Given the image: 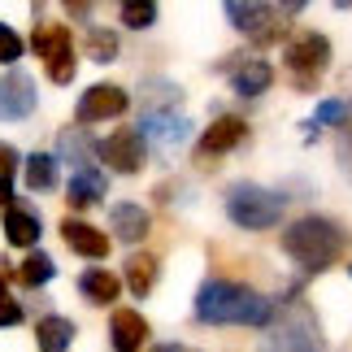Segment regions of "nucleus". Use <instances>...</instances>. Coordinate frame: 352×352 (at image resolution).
I'll use <instances>...</instances> for the list:
<instances>
[{
	"mask_svg": "<svg viewBox=\"0 0 352 352\" xmlns=\"http://www.w3.org/2000/svg\"><path fill=\"white\" fill-rule=\"evenodd\" d=\"M196 318L205 327H270L274 322V305L261 292L243 287V283L209 278L196 292Z\"/></svg>",
	"mask_w": 352,
	"mask_h": 352,
	"instance_id": "1",
	"label": "nucleus"
},
{
	"mask_svg": "<svg viewBox=\"0 0 352 352\" xmlns=\"http://www.w3.org/2000/svg\"><path fill=\"white\" fill-rule=\"evenodd\" d=\"M283 252H287L305 274H322V270H331L348 252V231L340 222L322 218V213H309V218L292 222L287 231H283Z\"/></svg>",
	"mask_w": 352,
	"mask_h": 352,
	"instance_id": "2",
	"label": "nucleus"
},
{
	"mask_svg": "<svg viewBox=\"0 0 352 352\" xmlns=\"http://www.w3.org/2000/svg\"><path fill=\"white\" fill-rule=\"evenodd\" d=\"M226 218L243 231H270L283 222V196L256 183H235L226 187Z\"/></svg>",
	"mask_w": 352,
	"mask_h": 352,
	"instance_id": "3",
	"label": "nucleus"
},
{
	"mask_svg": "<svg viewBox=\"0 0 352 352\" xmlns=\"http://www.w3.org/2000/svg\"><path fill=\"white\" fill-rule=\"evenodd\" d=\"M327 65H331V39L327 35H322V31L292 35V44H287V70L296 78V87H300V91H314L318 78L327 74Z\"/></svg>",
	"mask_w": 352,
	"mask_h": 352,
	"instance_id": "4",
	"label": "nucleus"
},
{
	"mask_svg": "<svg viewBox=\"0 0 352 352\" xmlns=\"http://www.w3.org/2000/svg\"><path fill=\"white\" fill-rule=\"evenodd\" d=\"M261 352H327V344H322V331H318L314 314L296 305L278 327L270 322V335L261 340Z\"/></svg>",
	"mask_w": 352,
	"mask_h": 352,
	"instance_id": "5",
	"label": "nucleus"
},
{
	"mask_svg": "<svg viewBox=\"0 0 352 352\" xmlns=\"http://www.w3.org/2000/svg\"><path fill=\"white\" fill-rule=\"evenodd\" d=\"M31 48H35V57H44V70H48L52 83H70V78H74V39H70V26L39 22L35 35H31Z\"/></svg>",
	"mask_w": 352,
	"mask_h": 352,
	"instance_id": "6",
	"label": "nucleus"
},
{
	"mask_svg": "<svg viewBox=\"0 0 352 352\" xmlns=\"http://www.w3.org/2000/svg\"><path fill=\"white\" fill-rule=\"evenodd\" d=\"M226 13H231L235 31L248 35L252 44H274L287 35V18L270 9V0H226Z\"/></svg>",
	"mask_w": 352,
	"mask_h": 352,
	"instance_id": "7",
	"label": "nucleus"
},
{
	"mask_svg": "<svg viewBox=\"0 0 352 352\" xmlns=\"http://www.w3.org/2000/svg\"><path fill=\"white\" fill-rule=\"evenodd\" d=\"M96 153H100L104 166L118 170V174H140V170H144V161H148V140H144V131L122 126V131L109 135V140H100V144H96Z\"/></svg>",
	"mask_w": 352,
	"mask_h": 352,
	"instance_id": "8",
	"label": "nucleus"
},
{
	"mask_svg": "<svg viewBox=\"0 0 352 352\" xmlns=\"http://www.w3.org/2000/svg\"><path fill=\"white\" fill-rule=\"evenodd\" d=\"M35 104H39L35 78L22 74L18 65H13V70L0 78V122H22V118H31Z\"/></svg>",
	"mask_w": 352,
	"mask_h": 352,
	"instance_id": "9",
	"label": "nucleus"
},
{
	"mask_svg": "<svg viewBox=\"0 0 352 352\" xmlns=\"http://www.w3.org/2000/svg\"><path fill=\"white\" fill-rule=\"evenodd\" d=\"M126 104H131V96H126V87H118V83H96V87H87L83 96H78V122L83 126H91V122H109V118H118V113H126Z\"/></svg>",
	"mask_w": 352,
	"mask_h": 352,
	"instance_id": "10",
	"label": "nucleus"
},
{
	"mask_svg": "<svg viewBox=\"0 0 352 352\" xmlns=\"http://www.w3.org/2000/svg\"><path fill=\"white\" fill-rule=\"evenodd\" d=\"M243 140H248V122L235 118V113H222V118H213L209 126H205V135H200V144H196V157L200 161H213V157L239 148Z\"/></svg>",
	"mask_w": 352,
	"mask_h": 352,
	"instance_id": "11",
	"label": "nucleus"
},
{
	"mask_svg": "<svg viewBox=\"0 0 352 352\" xmlns=\"http://www.w3.org/2000/svg\"><path fill=\"white\" fill-rule=\"evenodd\" d=\"M140 126H144V140H153L157 148H179L187 135H192V122L179 109H161V104H148Z\"/></svg>",
	"mask_w": 352,
	"mask_h": 352,
	"instance_id": "12",
	"label": "nucleus"
},
{
	"mask_svg": "<svg viewBox=\"0 0 352 352\" xmlns=\"http://www.w3.org/2000/svg\"><path fill=\"white\" fill-rule=\"evenodd\" d=\"M61 239L70 243V252H78V256H91V261H104V256H109V235H104V231H96L91 222L65 218V222H61Z\"/></svg>",
	"mask_w": 352,
	"mask_h": 352,
	"instance_id": "13",
	"label": "nucleus"
},
{
	"mask_svg": "<svg viewBox=\"0 0 352 352\" xmlns=\"http://www.w3.org/2000/svg\"><path fill=\"white\" fill-rule=\"evenodd\" d=\"M109 344H113V352H144V344H148L144 314H135V309H118L113 322H109Z\"/></svg>",
	"mask_w": 352,
	"mask_h": 352,
	"instance_id": "14",
	"label": "nucleus"
},
{
	"mask_svg": "<svg viewBox=\"0 0 352 352\" xmlns=\"http://www.w3.org/2000/svg\"><path fill=\"white\" fill-rule=\"evenodd\" d=\"M270 83H274V70H270L265 57L231 61V87L239 91V96H261V91H270Z\"/></svg>",
	"mask_w": 352,
	"mask_h": 352,
	"instance_id": "15",
	"label": "nucleus"
},
{
	"mask_svg": "<svg viewBox=\"0 0 352 352\" xmlns=\"http://www.w3.org/2000/svg\"><path fill=\"white\" fill-rule=\"evenodd\" d=\"M65 200H70V209H91L104 200V174L91 170V166H78V174L70 179L65 187Z\"/></svg>",
	"mask_w": 352,
	"mask_h": 352,
	"instance_id": "16",
	"label": "nucleus"
},
{
	"mask_svg": "<svg viewBox=\"0 0 352 352\" xmlns=\"http://www.w3.org/2000/svg\"><path fill=\"white\" fill-rule=\"evenodd\" d=\"M39 235H44V226H39V218L31 209H22V205L5 209V239L13 243V248H35Z\"/></svg>",
	"mask_w": 352,
	"mask_h": 352,
	"instance_id": "17",
	"label": "nucleus"
},
{
	"mask_svg": "<svg viewBox=\"0 0 352 352\" xmlns=\"http://www.w3.org/2000/svg\"><path fill=\"white\" fill-rule=\"evenodd\" d=\"M109 226L118 231V239L140 243V239L148 235V226H153V218H148V209L131 205V200H122V205H113V209H109Z\"/></svg>",
	"mask_w": 352,
	"mask_h": 352,
	"instance_id": "18",
	"label": "nucleus"
},
{
	"mask_svg": "<svg viewBox=\"0 0 352 352\" xmlns=\"http://www.w3.org/2000/svg\"><path fill=\"white\" fill-rule=\"evenodd\" d=\"M35 344H39V352H70V344H74V322H70V318H61V314L39 318V327H35Z\"/></svg>",
	"mask_w": 352,
	"mask_h": 352,
	"instance_id": "19",
	"label": "nucleus"
},
{
	"mask_svg": "<svg viewBox=\"0 0 352 352\" xmlns=\"http://www.w3.org/2000/svg\"><path fill=\"white\" fill-rule=\"evenodd\" d=\"M78 292H83L91 305H113L122 296V283H118V274H109V270L91 265V270H83V278H78Z\"/></svg>",
	"mask_w": 352,
	"mask_h": 352,
	"instance_id": "20",
	"label": "nucleus"
},
{
	"mask_svg": "<svg viewBox=\"0 0 352 352\" xmlns=\"http://www.w3.org/2000/svg\"><path fill=\"white\" fill-rule=\"evenodd\" d=\"M157 278H161V261L153 252H135L131 261H126V287L135 292V296H148L157 287Z\"/></svg>",
	"mask_w": 352,
	"mask_h": 352,
	"instance_id": "21",
	"label": "nucleus"
},
{
	"mask_svg": "<svg viewBox=\"0 0 352 352\" xmlns=\"http://www.w3.org/2000/svg\"><path fill=\"white\" fill-rule=\"evenodd\" d=\"M57 161L61 157H52V153L26 157V187H31V192H52V187H57Z\"/></svg>",
	"mask_w": 352,
	"mask_h": 352,
	"instance_id": "22",
	"label": "nucleus"
},
{
	"mask_svg": "<svg viewBox=\"0 0 352 352\" xmlns=\"http://www.w3.org/2000/svg\"><path fill=\"white\" fill-rule=\"evenodd\" d=\"M83 52L96 65H109V61H118V52H122V44H118V31H109V26H91L87 31V39H83Z\"/></svg>",
	"mask_w": 352,
	"mask_h": 352,
	"instance_id": "23",
	"label": "nucleus"
},
{
	"mask_svg": "<svg viewBox=\"0 0 352 352\" xmlns=\"http://www.w3.org/2000/svg\"><path fill=\"white\" fill-rule=\"evenodd\" d=\"M52 274H57V265H52L48 252H31L18 265V283H22V287H44V283H52Z\"/></svg>",
	"mask_w": 352,
	"mask_h": 352,
	"instance_id": "24",
	"label": "nucleus"
},
{
	"mask_svg": "<svg viewBox=\"0 0 352 352\" xmlns=\"http://www.w3.org/2000/svg\"><path fill=\"white\" fill-rule=\"evenodd\" d=\"M118 18L131 31H148L157 22V0H118Z\"/></svg>",
	"mask_w": 352,
	"mask_h": 352,
	"instance_id": "25",
	"label": "nucleus"
},
{
	"mask_svg": "<svg viewBox=\"0 0 352 352\" xmlns=\"http://www.w3.org/2000/svg\"><path fill=\"white\" fill-rule=\"evenodd\" d=\"M61 153L70 157L74 166H91V153H96V144H91L83 131H61Z\"/></svg>",
	"mask_w": 352,
	"mask_h": 352,
	"instance_id": "26",
	"label": "nucleus"
},
{
	"mask_svg": "<svg viewBox=\"0 0 352 352\" xmlns=\"http://www.w3.org/2000/svg\"><path fill=\"white\" fill-rule=\"evenodd\" d=\"M22 52H26V39L13 31V26L0 22V65H18Z\"/></svg>",
	"mask_w": 352,
	"mask_h": 352,
	"instance_id": "27",
	"label": "nucleus"
},
{
	"mask_svg": "<svg viewBox=\"0 0 352 352\" xmlns=\"http://www.w3.org/2000/svg\"><path fill=\"white\" fill-rule=\"evenodd\" d=\"M348 113H352V104H344V100H322L318 104V118L309 122V126H335V122H348Z\"/></svg>",
	"mask_w": 352,
	"mask_h": 352,
	"instance_id": "28",
	"label": "nucleus"
},
{
	"mask_svg": "<svg viewBox=\"0 0 352 352\" xmlns=\"http://www.w3.org/2000/svg\"><path fill=\"white\" fill-rule=\"evenodd\" d=\"M18 322H22V305L0 287V327H18Z\"/></svg>",
	"mask_w": 352,
	"mask_h": 352,
	"instance_id": "29",
	"label": "nucleus"
},
{
	"mask_svg": "<svg viewBox=\"0 0 352 352\" xmlns=\"http://www.w3.org/2000/svg\"><path fill=\"white\" fill-rule=\"evenodd\" d=\"M18 148H13V144H5V140H0V174H9V179H13V170H18Z\"/></svg>",
	"mask_w": 352,
	"mask_h": 352,
	"instance_id": "30",
	"label": "nucleus"
},
{
	"mask_svg": "<svg viewBox=\"0 0 352 352\" xmlns=\"http://www.w3.org/2000/svg\"><path fill=\"white\" fill-rule=\"evenodd\" d=\"M61 9L70 13V18H91V9H96V0H61Z\"/></svg>",
	"mask_w": 352,
	"mask_h": 352,
	"instance_id": "31",
	"label": "nucleus"
},
{
	"mask_svg": "<svg viewBox=\"0 0 352 352\" xmlns=\"http://www.w3.org/2000/svg\"><path fill=\"white\" fill-rule=\"evenodd\" d=\"M340 166H344V174L352 179V131L344 135V144H340Z\"/></svg>",
	"mask_w": 352,
	"mask_h": 352,
	"instance_id": "32",
	"label": "nucleus"
},
{
	"mask_svg": "<svg viewBox=\"0 0 352 352\" xmlns=\"http://www.w3.org/2000/svg\"><path fill=\"white\" fill-rule=\"evenodd\" d=\"M9 200H13V179H9V174H0V205H9Z\"/></svg>",
	"mask_w": 352,
	"mask_h": 352,
	"instance_id": "33",
	"label": "nucleus"
},
{
	"mask_svg": "<svg viewBox=\"0 0 352 352\" xmlns=\"http://www.w3.org/2000/svg\"><path fill=\"white\" fill-rule=\"evenodd\" d=\"M309 5V0H283V9H287V13H300Z\"/></svg>",
	"mask_w": 352,
	"mask_h": 352,
	"instance_id": "34",
	"label": "nucleus"
},
{
	"mask_svg": "<svg viewBox=\"0 0 352 352\" xmlns=\"http://www.w3.org/2000/svg\"><path fill=\"white\" fill-rule=\"evenodd\" d=\"M13 274H18V270H9V265H5V261H0V287H5V283H9V278H13Z\"/></svg>",
	"mask_w": 352,
	"mask_h": 352,
	"instance_id": "35",
	"label": "nucleus"
},
{
	"mask_svg": "<svg viewBox=\"0 0 352 352\" xmlns=\"http://www.w3.org/2000/svg\"><path fill=\"white\" fill-rule=\"evenodd\" d=\"M153 352H183L179 344H166V348H153Z\"/></svg>",
	"mask_w": 352,
	"mask_h": 352,
	"instance_id": "36",
	"label": "nucleus"
},
{
	"mask_svg": "<svg viewBox=\"0 0 352 352\" xmlns=\"http://www.w3.org/2000/svg\"><path fill=\"white\" fill-rule=\"evenodd\" d=\"M335 9H352V0H335Z\"/></svg>",
	"mask_w": 352,
	"mask_h": 352,
	"instance_id": "37",
	"label": "nucleus"
}]
</instances>
